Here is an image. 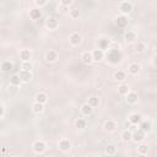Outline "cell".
Wrapping results in <instances>:
<instances>
[{"label": "cell", "mask_w": 157, "mask_h": 157, "mask_svg": "<svg viewBox=\"0 0 157 157\" xmlns=\"http://www.w3.org/2000/svg\"><path fill=\"white\" fill-rule=\"evenodd\" d=\"M45 157H53V156H45Z\"/></svg>", "instance_id": "cell-41"}, {"label": "cell", "mask_w": 157, "mask_h": 157, "mask_svg": "<svg viewBox=\"0 0 157 157\" xmlns=\"http://www.w3.org/2000/svg\"><path fill=\"white\" fill-rule=\"evenodd\" d=\"M86 125H87V123H86L85 119L78 118V119L75 121V126H76V129H78V130H83V129L86 128Z\"/></svg>", "instance_id": "cell-29"}, {"label": "cell", "mask_w": 157, "mask_h": 157, "mask_svg": "<svg viewBox=\"0 0 157 157\" xmlns=\"http://www.w3.org/2000/svg\"><path fill=\"white\" fill-rule=\"evenodd\" d=\"M131 136H132V132H131V130H129V129H125V130L121 132V139H123V141H130V140H131Z\"/></svg>", "instance_id": "cell-31"}, {"label": "cell", "mask_w": 157, "mask_h": 157, "mask_svg": "<svg viewBox=\"0 0 157 157\" xmlns=\"http://www.w3.org/2000/svg\"><path fill=\"white\" fill-rule=\"evenodd\" d=\"M60 4H61L63 6H69V5H71V4H72V1H71V0H61V1H60Z\"/></svg>", "instance_id": "cell-38"}, {"label": "cell", "mask_w": 157, "mask_h": 157, "mask_svg": "<svg viewBox=\"0 0 157 157\" xmlns=\"http://www.w3.org/2000/svg\"><path fill=\"white\" fill-rule=\"evenodd\" d=\"M109 44H110V42H109V39H105V38H102V39H99L98 40V49H101V50H108L109 49Z\"/></svg>", "instance_id": "cell-21"}, {"label": "cell", "mask_w": 157, "mask_h": 157, "mask_svg": "<svg viewBox=\"0 0 157 157\" xmlns=\"http://www.w3.org/2000/svg\"><path fill=\"white\" fill-rule=\"evenodd\" d=\"M104 151H105V153H107L108 156H114V155L117 153V147H115L114 145L109 144V145H107V146H105Z\"/></svg>", "instance_id": "cell-26"}, {"label": "cell", "mask_w": 157, "mask_h": 157, "mask_svg": "<svg viewBox=\"0 0 157 157\" xmlns=\"http://www.w3.org/2000/svg\"><path fill=\"white\" fill-rule=\"evenodd\" d=\"M12 67H13V65H12V63H10V61H4V63L1 64V70H2L4 72H10V71L12 70Z\"/></svg>", "instance_id": "cell-30"}, {"label": "cell", "mask_w": 157, "mask_h": 157, "mask_svg": "<svg viewBox=\"0 0 157 157\" xmlns=\"http://www.w3.org/2000/svg\"><path fill=\"white\" fill-rule=\"evenodd\" d=\"M45 26H47V28H49V29H56L58 26H59V21H58L56 17L49 16V17H47V20H45Z\"/></svg>", "instance_id": "cell-4"}, {"label": "cell", "mask_w": 157, "mask_h": 157, "mask_svg": "<svg viewBox=\"0 0 157 157\" xmlns=\"http://www.w3.org/2000/svg\"><path fill=\"white\" fill-rule=\"evenodd\" d=\"M34 98H36V102L42 103V104H44V103L48 102V94H47L45 92H39V93H37Z\"/></svg>", "instance_id": "cell-22"}, {"label": "cell", "mask_w": 157, "mask_h": 157, "mask_svg": "<svg viewBox=\"0 0 157 157\" xmlns=\"http://www.w3.org/2000/svg\"><path fill=\"white\" fill-rule=\"evenodd\" d=\"M33 67V65L29 63V61H25V63H21V70L23 71H31Z\"/></svg>", "instance_id": "cell-35"}, {"label": "cell", "mask_w": 157, "mask_h": 157, "mask_svg": "<svg viewBox=\"0 0 157 157\" xmlns=\"http://www.w3.org/2000/svg\"><path fill=\"white\" fill-rule=\"evenodd\" d=\"M31 58H32V52H31L29 49H22V50L20 52V59H21L22 63L29 61Z\"/></svg>", "instance_id": "cell-13"}, {"label": "cell", "mask_w": 157, "mask_h": 157, "mask_svg": "<svg viewBox=\"0 0 157 157\" xmlns=\"http://www.w3.org/2000/svg\"><path fill=\"white\" fill-rule=\"evenodd\" d=\"M18 76H20L21 82H29L32 80V72L31 71H23V70H21L18 72Z\"/></svg>", "instance_id": "cell-15"}, {"label": "cell", "mask_w": 157, "mask_h": 157, "mask_svg": "<svg viewBox=\"0 0 157 157\" xmlns=\"http://www.w3.org/2000/svg\"><path fill=\"white\" fill-rule=\"evenodd\" d=\"M91 54H92V60L93 61H101V60L104 59V52L101 50V49H94V50L91 52Z\"/></svg>", "instance_id": "cell-10"}, {"label": "cell", "mask_w": 157, "mask_h": 157, "mask_svg": "<svg viewBox=\"0 0 157 157\" xmlns=\"http://www.w3.org/2000/svg\"><path fill=\"white\" fill-rule=\"evenodd\" d=\"M124 38H125L126 43H134L136 40L137 36H136V33L134 31H126L125 34H124Z\"/></svg>", "instance_id": "cell-18"}, {"label": "cell", "mask_w": 157, "mask_h": 157, "mask_svg": "<svg viewBox=\"0 0 157 157\" xmlns=\"http://www.w3.org/2000/svg\"><path fill=\"white\" fill-rule=\"evenodd\" d=\"M139 125H140V128H139V129H140V130H142L145 134H146V132H150V131L152 130V124H151V121H150V120H144V121H141Z\"/></svg>", "instance_id": "cell-16"}, {"label": "cell", "mask_w": 157, "mask_h": 157, "mask_svg": "<svg viewBox=\"0 0 157 157\" xmlns=\"http://www.w3.org/2000/svg\"><path fill=\"white\" fill-rule=\"evenodd\" d=\"M32 110H33V113L39 114V113H42V112L44 110V104L38 103V102H34V103L32 104Z\"/></svg>", "instance_id": "cell-24"}, {"label": "cell", "mask_w": 157, "mask_h": 157, "mask_svg": "<svg viewBox=\"0 0 157 157\" xmlns=\"http://www.w3.org/2000/svg\"><path fill=\"white\" fill-rule=\"evenodd\" d=\"M142 121V117L139 113H131L129 115V123L131 125H139Z\"/></svg>", "instance_id": "cell-9"}, {"label": "cell", "mask_w": 157, "mask_h": 157, "mask_svg": "<svg viewBox=\"0 0 157 157\" xmlns=\"http://www.w3.org/2000/svg\"><path fill=\"white\" fill-rule=\"evenodd\" d=\"M113 77H114L117 81H124V80H125V77H126V75H125V72H124V71L118 70V71H115V72H114Z\"/></svg>", "instance_id": "cell-27"}, {"label": "cell", "mask_w": 157, "mask_h": 157, "mask_svg": "<svg viewBox=\"0 0 157 157\" xmlns=\"http://www.w3.org/2000/svg\"><path fill=\"white\" fill-rule=\"evenodd\" d=\"M10 157H17V156H10Z\"/></svg>", "instance_id": "cell-40"}, {"label": "cell", "mask_w": 157, "mask_h": 157, "mask_svg": "<svg viewBox=\"0 0 157 157\" xmlns=\"http://www.w3.org/2000/svg\"><path fill=\"white\" fill-rule=\"evenodd\" d=\"M115 129H117V123L114 120H112V119L105 120V123H104V130L105 131H114Z\"/></svg>", "instance_id": "cell-20"}, {"label": "cell", "mask_w": 157, "mask_h": 157, "mask_svg": "<svg viewBox=\"0 0 157 157\" xmlns=\"http://www.w3.org/2000/svg\"><path fill=\"white\" fill-rule=\"evenodd\" d=\"M10 83H11L13 87H17V86H20V83H21V80H20V76H18V74H15V75H12V76H11V78H10Z\"/></svg>", "instance_id": "cell-28"}, {"label": "cell", "mask_w": 157, "mask_h": 157, "mask_svg": "<svg viewBox=\"0 0 157 157\" xmlns=\"http://www.w3.org/2000/svg\"><path fill=\"white\" fill-rule=\"evenodd\" d=\"M129 91H130V87H129L126 83H121V85L118 86V92H119V94H121V96H126Z\"/></svg>", "instance_id": "cell-25"}, {"label": "cell", "mask_w": 157, "mask_h": 157, "mask_svg": "<svg viewBox=\"0 0 157 157\" xmlns=\"http://www.w3.org/2000/svg\"><path fill=\"white\" fill-rule=\"evenodd\" d=\"M29 17H31L32 20H34V21L39 20V18L42 17V10L38 9V7L31 9V11H29Z\"/></svg>", "instance_id": "cell-17"}, {"label": "cell", "mask_w": 157, "mask_h": 157, "mask_svg": "<svg viewBox=\"0 0 157 157\" xmlns=\"http://www.w3.org/2000/svg\"><path fill=\"white\" fill-rule=\"evenodd\" d=\"M92 112H93V108H92L88 103H83V104L81 105V113H82V115L88 117V115L92 114Z\"/></svg>", "instance_id": "cell-19"}, {"label": "cell", "mask_w": 157, "mask_h": 157, "mask_svg": "<svg viewBox=\"0 0 157 157\" xmlns=\"http://www.w3.org/2000/svg\"><path fill=\"white\" fill-rule=\"evenodd\" d=\"M118 6H119V10H120L121 15H124V16L129 15L132 10V2L131 1H120Z\"/></svg>", "instance_id": "cell-2"}, {"label": "cell", "mask_w": 157, "mask_h": 157, "mask_svg": "<svg viewBox=\"0 0 157 157\" xmlns=\"http://www.w3.org/2000/svg\"><path fill=\"white\" fill-rule=\"evenodd\" d=\"M69 16L72 18V20H76V18H78L80 16H81V11L78 10V9H71L70 10V12H69Z\"/></svg>", "instance_id": "cell-33"}, {"label": "cell", "mask_w": 157, "mask_h": 157, "mask_svg": "<svg viewBox=\"0 0 157 157\" xmlns=\"http://www.w3.org/2000/svg\"><path fill=\"white\" fill-rule=\"evenodd\" d=\"M58 58H59V54H58V52L54 50V49H49V50L45 53V60H47L48 63H54V61L58 60Z\"/></svg>", "instance_id": "cell-6"}, {"label": "cell", "mask_w": 157, "mask_h": 157, "mask_svg": "<svg viewBox=\"0 0 157 157\" xmlns=\"http://www.w3.org/2000/svg\"><path fill=\"white\" fill-rule=\"evenodd\" d=\"M4 115V107H2V104H0V118Z\"/></svg>", "instance_id": "cell-39"}, {"label": "cell", "mask_w": 157, "mask_h": 157, "mask_svg": "<svg viewBox=\"0 0 157 157\" xmlns=\"http://www.w3.org/2000/svg\"><path fill=\"white\" fill-rule=\"evenodd\" d=\"M81 36L77 33V32H74V33H71L70 34V37H69V42H70V44L71 45H78L80 43H81Z\"/></svg>", "instance_id": "cell-12"}, {"label": "cell", "mask_w": 157, "mask_h": 157, "mask_svg": "<svg viewBox=\"0 0 157 157\" xmlns=\"http://www.w3.org/2000/svg\"><path fill=\"white\" fill-rule=\"evenodd\" d=\"M125 97H126V102L129 104H135L139 101V94L136 92H134V91H129Z\"/></svg>", "instance_id": "cell-8"}, {"label": "cell", "mask_w": 157, "mask_h": 157, "mask_svg": "<svg viewBox=\"0 0 157 157\" xmlns=\"http://www.w3.org/2000/svg\"><path fill=\"white\" fill-rule=\"evenodd\" d=\"M114 22H115L117 27H119V28H125L126 25H128V17L124 16V15H119V16L115 17Z\"/></svg>", "instance_id": "cell-7"}, {"label": "cell", "mask_w": 157, "mask_h": 157, "mask_svg": "<svg viewBox=\"0 0 157 157\" xmlns=\"http://www.w3.org/2000/svg\"><path fill=\"white\" fill-rule=\"evenodd\" d=\"M59 148H60L63 152L70 151V148H71V142H70V140H67V139H61V140L59 141Z\"/></svg>", "instance_id": "cell-11"}, {"label": "cell", "mask_w": 157, "mask_h": 157, "mask_svg": "<svg viewBox=\"0 0 157 157\" xmlns=\"http://www.w3.org/2000/svg\"><path fill=\"white\" fill-rule=\"evenodd\" d=\"M81 61L85 64V65H90L93 60H92V54H91V52L90 50H86V52H83L82 54H81Z\"/></svg>", "instance_id": "cell-14"}, {"label": "cell", "mask_w": 157, "mask_h": 157, "mask_svg": "<svg viewBox=\"0 0 157 157\" xmlns=\"http://www.w3.org/2000/svg\"><path fill=\"white\" fill-rule=\"evenodd\" d=\"M34 4H36V6H37L38 9H40L42 6L47 5V4H48V1H47V0H40V1H39V0H37V1L34 2Z\"/></svg>", "instance_id": "cell-37"}, {"label": "cell", "mask_w": 157, "mask_h": 157, "mask_svg": "<svg viewBox=\"0 0 157 157\" xmlns=\"http://www.w3.org/2000/svg\"><path fill=\"white\" fill-rule=\"evenodd\" d=\"M128 71H129L130 75H137V74L140 72V65H139L137 63H132V64L129 65Z\"/></svg>", "instance_id": "cell-23"}, {"label": "cell", "mask_w": 157, "mask_h": 157, "mask_svg": "<svg viewBox=\"0 0 157 157\" xmlns=\"http://www.w3.org/2000/svg\"><path fill=\"white\" fill-rule=\"evenodd\" d=\"M145 136H146V134H145L142 130L136 129V130L132 132L131 140H132L134 142H141V141H144V140H145Z\"/></svg>", "instance_id": "cell-5"}, {"label": "cell", "mask_w": 157, "mask_h": 157, "mask_svg": "<svg viewBox=\"0 0 157 157\" xmlns=\"http://www.w3.org/2000/svg\"><path fill=\"white\" fill-rule=\"evenodd\" d=\"M104 56L107 58L108 63H109V64H113V65L119 64V63L121 61V59H123V54H121V52H120L119 49H117V48L108 49L107 53H104Z\"/></svg>", "instance_id": "cell-1"}, {"label": "cell", "mask_w": 157, "mask_h": 157, "mask_svg": "<svg viewBox=\"0 0 157 157\" xmlns=\"http://www.w3.org/2000/svg\"><path fill=\"white\" fill-rule=\"evenodd\" d=\"M45 148H47V145H45V142L42 141V140H37V141H34L33 145H32V150H33V152L37 153V155L43 153V152L45 151Z\"/></svg>", "instance_id": "cell-3"}, {"label": "cell", "mask_w": 157, "mask_h": 157, "mask_svg": "<svg viewBox=\"0 0 157 157\" xmlns=\"http://www.w3.org/2000/svg\"><path fill=\"white\" fill-rule=\"evenodd\" d=\"M92 108H94V107H97L98 105V103H99V99L97 98V97H91V98H88V102H87Z\"/></svg>", "instance_id": "cell-36"}, {"label": "cell", "mask_w": 157, "mask_h": 157, "mask_svg": "<svg viewBox=\"0 0 157 157\" xmlns=\"http://www.w3.org/2000/svg\"><path fill=\"white\" fill-rule=\"evenodd\" d=\"M147 152H148V146H147V145L141 144V145L137 147V153H139L140 156H145V155H147Z\"/></svg>", "instance_id": "cell-32"}, {"label": "cell", "mask_w": 157, "mask_h": 157, "mask_svg": "<svg viewBox=\"0 0 157 157\" xmlns=\"http://www.w3.org/2000/svg\"><path fill=\"white\" fill-rule=\"evenodd\" d=\"M135 49H136L137 53H144V52L146 50V44H145L144 42H137Z\"/></svg>", "instance_id": "cell-34"}]
</instances>
